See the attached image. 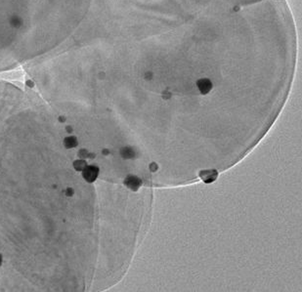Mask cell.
Wrapping results in <instances>:
<instances>
[{"label":"cell","mask_w":302,"mask_h":292,"mask_svg":"<svg viewBox=\"0 0 302 292\" xmlns=\"http://www.w3.org/2000/svg\"><path fill=\"white\" fill-rule=\"evenodd\" d=\"M79 156L80 157H89V153H87V150H81L79 152Z\"/></svg>","instance_id":"cell-8"},{"label":"cell","mask_w":302,"mask_h":292,"mask_svg":"<svg viewBox=\"0 0 302 292\" xmlns=\"http://www.w3.org/2000/svg\"><path fill=\"white\" fill-rule=\"evenodd\" d=\"M198 89L201 90V92L202 94H206L209 92V90L211 89V82L207 80V79H201L198 82Z\"/></svg>","instance_id":"cell-5"},{"label":"cell","mask_w":302,"mask_h":292,"mask_svg":"<svg viewBox=\"0 0 302 292\" xmlns=\"http://www.w3.org/2000/svg\"><path fill=\"white\" fill-rule=\"evenodd\" d=\"M103 153H104V154H108V153H109V152H108L107 150H103Z\"/></svg>","instance_id":"cell-11"},{"label":"cell","mask_w":302,"mask_h":292,"mask_svg":"<svg viewBox=\"0 0 302 292\" xmlns=\"http://www.w3.org/2000/svg\"><path fill=\"white\" fill-rule=\"evenodd\" d=\"M150 169L152 170V171H156L157 169V164L156 163H152V164H151V166H150Z\"/></svg>","instance_id":"cell-9"},{"label":"cell","mask_w":302,"mask_h":292,"mask_svg":"<svg viewBox=\"0 0 302 292\" xmlns=\"http://www.w3.org/2000/svg\"><path fill=\"white\" fill-rule=\"evenodd\" d=\"M86 166H87V164H86V162H85V160L80 159V160H76L73 162L74 169L77 170V171H82Z\"/></svg>","instance_id":"cell-7"},{"label":"cell","mask_w":302,"mask_h":292,"mask_svg":"<svg viewBox=\"0 0 302 292\" xmlns=\"http://www.w3.org/2000/svg\"><path fill=\"white\" fill-rule=\"evenodd\" d=\"M1 263H2V257L0 255V265H1Z\"/></svg>","instance_id":"cell-12"},{"label":"cell","mask_w":302,"mask_h":292,"mask_svg":"<svg viewBox=\"0 0 302 292\" xmlns=\"http://www.w3.org/2000/svg\"><path fill=\"white\" fill-rule=\"evenodd\" d=\"M119 153H121V156L124 159L134 158L135 156H136V152L134 150V149L131 147H122V149H121V150H119Z\"/></svg>","instance_id":"cell-4"},{"label":"cell","mask_w":302,"mask_h":292,"mask_svg":"<svg viewBox=\"0 0 302 292\" xmlns=\"http://www.w3.org/2000/svg\"><path fill=\"white\" fill-rule=\"evenodd\" d=\"M99 175V168L96 165H87L82 170V176L88 183H93Z\"/></svg>","instance_id":"cell-1"},{"label":"cell","mask_w":302,"mask_h":292,"mask_svg":"<svg viewBox=\"0 0 302 292\" xmlns=\"http://www.w3.org/2000/svg\"><path fill=\"white\" fill-rule=\"evenodd\" d=\"M124 185L128 189H130L131 191H138L139 188L142 186V181L140 178H138L137 176H134V175H129L125 178L124 180Z\"/></svg>","instance_id":"cell-2"},{"label":"cell","mask_w":302,"mask_h":292,"mask_svg":"<svg viewBox=\"0 0 302 292\" xmlns=\"http://www.w3.org/2000/svg\"><path fill=\"white\" fill-rule=\"evenodd\" d=\"M73 194V191L71 190V189H68V190H67V194L68 195V197H71V195Z\"/></svg>","instance_id":"cell-10"},{"label":"cell","mask_w":302,"mask_h":292,"mask_svg":"<svg viewBox=\"0 0 302 292\" xmlns=\"http://www.w3.org/2000/svg\"><path fill=\"white\" fill-rule=\"evenodd\" d=\"M77 139L75 137H67L66 139L64 140V146L67 147V149H71V147H74L77 146Z\"/></svg>","instance_id":"cell-6"},{"label":"cell","mask_w":302,"mask_h":292,"mask_svg":"<svg viewBox=\"0 0 302 292\" xmlns=\"http://www.w3.org/2000/svg\"><path fill=\"white\" fill-rule=\"evenodd\" d=\"M200 176L204 183H211L213 182L216 177H217V171L216 170H207V171H201Z\"/></svg>","instance_id":"cell-3"}]
</instances>
